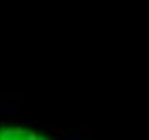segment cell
<instances>
[{"label":"cell","mask_w":149,"mask_h":140,"mask_svg":"<svg viewBox=\"0 0 149 140\" xmlns=\"http://www.w3.org/2000/svg\"><path fill=\"white\" fill-rule=\"evenodd\" d=\"M80 132H82V134H91V127H89V125H82Z\"/></svg>","instance_id":"obj_4"},{"label":"cell","mask_w":149,"mask_h":140,"mask_svg":"<svg viewBox=\"0 0 149 140\" xmlns=\"http://www.w3.org/2000/svg\"><path fill=\"white\" fill-rule=\"evenodd\" d=\"M22 106L19 103H0V112H19Z\"/></svg>","instance_id":"obj_1"},{"label":"cell","mask_w":149,"mask_h":140,"mask_svg":"<svg viewBox=\"0 0 149 140\" xmlns=\"http://www.w3.org/2000/svg\"><path fill=\"white\" fill-rule=\"evenodd\" d=\"M65 129L63 127H50V134H63Z\"/></svg>","instance_id":"obj_3"},{"label":"cell","mask_w":149,"mask_h":140,"mask_svg":"<svg viewBox=\"0 0 149 140\" xmlns=\"http://www.w3.org/2000/svg\"><path fill=\"white\" fill-rule=\"evenodd\" d=\"M63 140H84V136L80 129L78 132H63Z\"/></svg>","instance_id":"obj_2"}]
</instances>
